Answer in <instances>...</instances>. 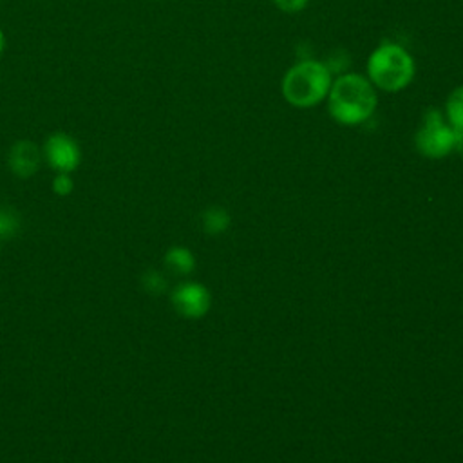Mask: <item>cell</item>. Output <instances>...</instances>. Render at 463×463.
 <instances>
[{"label":"cell","mask_w":463,"mask_h":463,"mask_svg":"<svg viewBox=\"0 0 463 463\" xmlns=\"http://www.w3.org/2000/svg\"><path fill=\"white\" fill-rule=\"evenodd\" d=\"M454 150L463 154V130H454Z\"/></svg>","instance_id":"15"},{"label":"cell","mask_w":463,"mask_h":463,"mask_svg":"<svg viewBox=\"0 0 463 463\" xmlns=\"http://www.w3.org/2000/svg\"><path fill=\"white\" fill-rule=\"evenodd\" d=\"M331 83V71L324 61L302 60L284 74L282 96L293 107H315L327 98Z\"/></svg>","instance_id":"2"},{"label":"cell","mask_w":463,"mask_h":463,"mask_svg":"<svg viewBox=\"0 0 463 463\" xmlns=\"http://www.w3.org/2000/svg\"><path fill=\"white\" fill-rule=\"evenodd\" d=\"M18 228V217L13 212H0V239L11 237Z\"/></svg>","instance_id":"12"},{"label":"cell","mask_w":463,"mask_h":463,"mask_svg":"<svg viewBox=\"0 0 463 463\" xmlns=\"http://www.w3.org/2000/svg\"><path fill=\"white\" fill-rule=\"evenodd\" d=\"M4 49H5V34H4V31L0 29V56L4 54Z\"/></svg>","instance_id":"16"},{"label":"cell","mask_w":463,"mask_h":463,"mask_svg":"<svg viewBox=\"0 0 463 463\" xmlns=\"http://www.w3.org/2000/svg\"><path fill=\"white\" fill-rule=\"evenodd\" d=\"M309 0H273V4L282 11V13H288V14H293V13H298L302 11L306 5H307Z\"/></svg>","instance_id":"14"},{"label":"cell","mask_w":463,"mask_h":463,"mask_svg":"<svg viewBox=\"0 0 463 463\" xmlns=\"http://www.w3.org/2000/svg\"><path fill=\"white\" fill-rule=\"evenodd\" d=\"M445 119L454 130H463V85L449 94L445 101Z\"/></svg>","instance_id":"8"},{"label":"cell","mask_w":463,"mask_h":463,"mask_svg":"<svg viewBox=\"0 0 463 463\" xmlns=\"http://www.w3.org/2000/svg\"><path fill=\"white\" fill-rule=\"evenodd\" d=\"M228 222H230V217L222 208H210L203 215L204 230L210 233H219V232L226 230Z\"/></svg>","instance_id":"10"},{"label":"cell","mask_w":463,"mask_h":463,"mask_svg":"<svg viewBox=\"0 0 463 463\" xmlns=\"http://www.w3.org/2000/svg\"><path fill=\"white\" fill-rule=\"evenodd\" d=\"M331 118L342 125L365 123L376 109L374 85L358 72H345L333 80L327 94Z\"/></svg>","instance_id":"1"},{"label":"cell","mask_w":463,"mask_h":463,"mask_svg":"<svg viewBox=\"0 0 463 463\" xmlns=\"http://www.w3.org/2000/svg\"><path fill=\"white\" fill-rule=\"evenodd\" d=\"M42 154L47 165L56 174L58 172L71 174L80 166V161H81V150L78 141L61 130H56L47 136Z\"/></svg>","instance_id":"5"},{"label":"cell","mask_w":463,"mask_h":463,"mask_svg":"<svg viewBox=\"0 0 463 463\" xmlns=\"http://www.w3.org/2000/svg\"><path fill=\"white\" fill-rule=\"evenodd\" d=\"M43 154L42 148L29 139H20L16 141L7 154V165L9 170L16 175V177H33L42 165Z\"/></svg>","instance_id":"7"},{"label":"cell","mask_w":463,"mask_h":463,"mask_svg":"<svg viewBox=\"0 0 463 463\" xmlns=\"http://www.w3.org/2000/svg\"><path fill=\"white\" fill-rule=\"evenodd\" d=\"M367 80L385 90L398 92L414 78V60L407 49L398 43L385 42L378 45L367 58Z\"/></svg>","instance_id":"3"},{"label":"cell","mask_w":463,"mask_h":463,"mask_svg":"<svg viewBox=\"0 0 463 463\" xmlns=\"http://www.w3.org/2000/svg\"><path fill=\"white\" fill-rule=\"evenodd\" d=\"M165 262L177 273H188L194 268V255L186 248H172L165 255Z\"/></svg>","instance_id":"9"},{"label":"cell","mask_w":463,"mask_h":463,"mask_svg":"<svg viewBox=\"0 0 463 463\" xmlns=\"http://www.w3.org/2000/svg\"><path fill=\"white\" fill-rule=\"evenodd\" d=\"M74 188V181L71 177V174H61L58 172L52 179V192L56 195H69Z\"/></svg>","instance_id":"13"},{"label":"cell","mask_w":463,"mask_h":463,"mask_svg":"<svg viewBox=\"0 0 463 463\" xmlns=\"http://www.w3.org/2000/svg\"><path fill=\"white\" fill-rule=\"evenodd\" d=\"M414 143L421 156L439 159L454 150V128L438 109H429L416 130Z\"/></svg>","instance_id":"4"},{"label":"cell","mask_w":463,"mask_h":463,"mask_svg":"<svg viewBox=\"0 0 463 463\" xmlns=\"http://www.w3.org/2000/svg\"><path fill=\"white\" fill-rule=\"evenodd\" d=\"M172 304L183 317L199 318L210 307V295L204 286L197 282H184L172 293Z\"/></svg>","instance_id":"6"},{"label":"cell","mask_w":463,"mask_h":463,"mask_svg":"<svg viewBox=\"0 0 463 463\" xmlns=\"http://www.w3.org/2000/svg\"><path fill=\"white\" fill-rule=\"evenodd\" d=\"M143 286L148 293H163L165 288H166V282L163 279V275L156 269H148L145 275H143Z\"/></svg>","instance_id":"11"}]
</instances>
